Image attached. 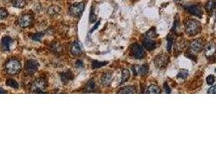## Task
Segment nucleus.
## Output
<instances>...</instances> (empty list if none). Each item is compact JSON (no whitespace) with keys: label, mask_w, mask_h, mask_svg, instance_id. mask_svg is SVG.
<instances>
[{"label":"nucleus","mask_w":216,"mask_h":163,"mask_svg":"<svg viewBox=\"0 0 216 163\" xmlns=\"http://www.w3.org/2000/svg\"><path fill=\"white\" fill-rule=\"evenodd\" d=\"M214 81H215V77L213 75H210L206 77V82H207L208 85H212L214 82Z\"/></svg>","instance_id":"31"},{"label":"nucleus","mask_w":216,"mask_h":163,"mask_svg":"<svg viewBox=\"0 0 216 163\" xmlns=\"http://www.w3.org/2000/svg\"><path fill=\"white\" fill-rule=\"evenodd\" d=\"M207 93H209V94H216V85L211 86V87L208 90Z\"/></svg>","instance_id":"33"},{"label":"nucleus","mask_w":216,"mask_h":163,"mask_svg":"<svg viewBox=\"0 0 216 163\" xmlns=\"http://www.w3.org/2000/svg\"><path fill=\"white\" fill-rule=\"evenodd\" d=\"M46 87H47V82L46 79L38 78L33 82L31 89H32V91L34 93H44Z\"/></svg>","instance_id":"3"},{"label":"nucleus","mask_w":216,"mask_h":163,"mask_svg":"<svg viewBox=\"0 0 216 163\" xmlns=\"http://www.w3.org/2000/svg\"><path fill=\"white\" fill-rule=\"evenodd\" d=\"M39 67L38 62L34 60V59H29L25 64V73L28 75H32L37 70Z\"/></svg>","instance_id":"7"},{"label":"nucleus","mask_w":216,"mask_h":163,"mask_svg":"<svg viewBox=\"0 0 216 163\" xmlns=\"http://www.w3.org/2000/svg\"><path fill=\"white\" fill-rule=\"evenodd\" d=\"M12 5L15 7L22 8L26 5V0H12Z\"/></svg>","instance_id":"19"},{"label":"nucleus","mask_w":216,"mask_h":163,"mask_svg":"<svg viewBox=\"0 0 216 163\" xmlns=\"http://www.w3.org/2000/svg\"><path fill=\"white\" fill-rule=\"evenodd\" d=\"M60 77H61L62 82H63V83L66 84V83H68L70 80L73 79L74 75H73L72 72H71L70 70H68V71H65V72H63V73H62L61 75H60Z\"/></svg>","instance_id":"14"},{"label":"nucleus","mask_w":216,"mask_h":163,"mask_svg":"<svg viewBox=\"0 0 216 163\" xmlns=\"http://www.w3.org/2000/svg\"><path fill=\"white\" fill-rule=\"evenodd\" d=\"M129 77H130V72H129L128 69H126V68L123 69L122 78H121V83H124L125 82H126L127 80L129 79Z\"/></svg>","instance_id":"22"},{"label":"nucleus","mask_w":216,"mask_h":163,"mask_svg":"<svg viewBox=\"0 0 216 163\" xmlns=\"http://www.w3.org/2000/svg\"><path fill=\"white\" fill-rule=\"evenodd\" d=\"M188 71L186 70V69H180V70L179 71V73H178V75H177V77H180V78H186V77H188Z\"/></svg>","instance_id":"26"},{"label":"nucleus","mask_w":216,"mask_h":163,"mask_svg":"<svg viewBox=\"0 0 216 163\" xmlns=\"http://www.w3.org/2000/svg\"><path fill=\"white\" fill-rule=\"evenodd\" d=\"M190 48H191V51H193V52L198 53L202 51L203 45L199 40H196L190 44Z\"/></svg>","instance_id":"13"},{"label":"nucleus","mask_w":216,"mask_h":163,"mask_svg":"<svg viewBox=\"0 0 216 163\" xmlns=\"http://www.w3.org/2000/svg\"><path fill=\"white\" fill-rule=\"evenodd\" d=\"M201 24L196 20H189L185 24V31L188 35H197L201 32Z\"/></svg>","instance_id":"1"},{"label":"nucleus","mask_w":216,"mask_h":163,"mask_svg":"<svg viewBox=\"0 0 216 163\" xmlns=\"http://www.w3.org/2000/svg\"><path fill=\"white\" fill-rule=\"evenodd\" d=\"M76 65H77V68H82V67H83V63H82V61H81V60H77Z\"/></svg>","instance_id":"35"},{"label":"nucleus","mask_w":216,"mask_h":163,"mask_svg":"<svg viewBox=\"0 0 216 163\" xmlns=\"http://www.w3.org/2000/svg\"><path fill=\"white\" fill-rule=\"evenodd\" d=\"M143 46L148 51H153L156 47V43L152 40V38L146 37V38L143 40Z\"/></svg>","instance_id":"12"},{"label":"nucleus","mask_w":216,"mask_h":163,"mask_svg":"<svg viewBox=\"0 0 216 163\" xmlns=\"http://www.w3.org/2000/svg\"><path fill=\"white\" fill-rule=\"evenodd\" d=\"M7 15H8V12L7 10L3 7H0V20H3L5 18H7Z\"/></svg>","instance_id":"27"},{"label":"nucleus","mask_w":216,"mask_h":163,"mask_svg":"<svg viewBox=\"0 0 216 163\" xmlns=\"http://www.w3.org/2000/svg\"><path fill=\"white\" fill-rule=\"evenodd\" d=\"M96 20H97V15H95V12H94V7H92L91 11H90V23H94L96 21Z\"/></svg>","instance_id":"28"},{"label":"nucleus","mask_w":216,"mask_h":163,"mask_svg":"<svg viewBox=\"0 0 216 163\" xmlns=\"http://www.w3.org/2000/svg\"><path fill=\"white\" fill-rule=\"evenodd\" d=\"M60 7L58 6H51L48 8V13L51 15H55L60 12Z\"/></svg>","instance_id":"21"},{"label":"nucleus","mask_w":216,"mask_h":163,"mask_svg":"<svg viewBox=\"0 0 216 163\" xmlns=\"http://www.w3.org/2000/svg\"><path fill=\"white\" fill-rule=\"evenodd\" d=\"M13 42V40L11 39L10 37H4L2 39L1 42V48L2 51H8L11 48V46Z\"/></svg>","instance_id":"11"},{"label":"nucleus","mask_w":216,"mask_h":163,"mask_svg":"<svg viewBox=\"0 0 216 163\" xmlns=\"http://www.w3.org/2000/svg\"><path fill=\"white\" fill-rule=\"evenodd\" d=\"M149 94H160L161 93V90L159 87V86H156V85H151V86H149L148 90L146 91Z\"/></svg>","instance_id":"18"},{"label":"nucleus","mask_w":216,"mask_h":163,"mask_svg":"<svg viewBox=\"0 0 216 163\" xmlns=\"http://www.w3.org/2000/svg\"><path fill=\"white\" fill-rule=\"evenodd\" d=\"M172 42H173L172 37V36L167 37V48L168 51H171V48H172Z\"/></svg>","instance_id":"30"},{"label":"nucleus","mask_w":216,"mask_h":163,"mask_svg":"<svg viewBox=\"0 0 216 163\" xmlns=\"http://www.w3.org/2000/svg\"><path fill=\"white\" fill-rule=\"evenodd\" d=\"M85 89L87 92H93L94 90H96V83L94 80H90L88 82L86 86H85Z\"/></svg>","instance_id":"17"},{"label":"nucleus","mask_w":216,"mask_h":163,"mask_svg":"<svg viewBox=\"0 0 216 163\" xmlns=\"http://www.w3.org/2000/svg\"><path fill=\"white\" fill-rule=\"evenodd\" d=\"M148 71H149V68L147 64H142V65H141V66L139 67V68H138V73H139L141 75L147 74Z\"/></svg>","instance_id":"23"},{"label":"nucleus","mask_w":216,"mask_h":163,"mask_svg":"<svg viewBox=\"0 0 216 163\" xmlns=\"http://www.w3.org/2000/svg\"><path fill=\"white\" fill-rule=\"evenodd\" d=\"M70 52L72 53L73 56H77L80 55L82 53V46L81 43L79 41H75L72 43L70 46Z\"/></svg>","instance_id":"9"},{"label":"nucleus","mask_w":216,"mask_h":163,"mask_svg":"<svg viewBox=\"0 0 216 163\" xmlns=\"http://www.w3.org/2000/svg\"><path fill=\"white\" fill-rule=\"evenodd\" d=\"M51 50L52 51H57V52H59V51H61V46H60V45L58 44V43H55V44L53 45L52 46H51Z\"/></svg>","instance_id":"32"},{"label":"nucleus","mask_w":216,"mask_h":163,"mask_svg":"<svg viewBox=\"0 0 216 163\" xmlns=\"http://www.w3.org/2000/svg\"><path fill=\"white\" fill-rule=\"evenodd\" d=\"M101 81H102V83H103L104 86H110V85H111V83H112V73H104V74L103 75V77H102V79H101Z\"/></svg>","instance_id":"15"},{"label":"nucleus","mask_w":216,"mask_h":163,"mask_svg":"<svg viewBox=\"0 0 216 163\" xmlns=\"http://www.w3.org/2000/svg\"><path fill=\"white\" fill-rule=\"evenodd\" d=\"M20 69H21V64L18 59H11L8 60L5 66V70L10 75L17 74Z\"/></svg>","instance_id":"2"},{"label":"nucleus","mask_w":216,"mask_h":163,"mask_svg":"<svg viewBox=\"0 0 216 163\" xmlns=\"http://www.w3.org/2000/svg\"><path fill=\"white\" fill-rule=\"evenodd\" d=\"M137 92L135 87L133 86H127L123 87L121 90L119 91V93H123V94H134V93Z\"/></svg>","instance_id":"16"},{"label":"nucleus","mask_w":216,"mask_h":163,"mask_svg":"<svg viewBox=\"0 0 216 163\" xmlns=\"http://www.w3.org/2000/svg\"><path fill=\"white\" fill-rule=\"evenodd\" d=\"M4 93H7V91L0 87V94H4Z\"/></svg>","instance_id":"37"},{"label":"nucleus","mask_w":216,"mask_h":163,"mask_svg":"<svg viewBox=\"0 0 216 163\" xmlns=\"http://www.w3.org/2000/svg\"><path fill=\"white\" fill-rule=\"evenodd\" d=\"M108 64L107 61H97V60H94L92 62V68L93 69H96V68H99L101 67L104 66L106 64Z\"/></svg>","instance_id":"20"},{"label":"nucleus","mask_w":216,"mask_h":163,"mask_svg":"<svg viewBox=\"0 0 216 163\" xmlns=\"http://www.w3.org/2000/svg\"><path fill=\"white\" fill-rule=\"evenodd\" d=\"M32 22H33V17H32V15H28V14L21 15L18 20L19 25L23 27V28H26V27L29 26L32 24Z\"/></svg>","instance_id":"8"},{"label":"nucleus","mask_w":216,"mask_h":163,"mask_svg":"<svg viewBox=\"0 0 216 163\" xmlns=\"http://www.w3.org/2000/svg\"><path fill=\"white\" fill-rule=\"evenodd\" d=\"M215 72H216V68H215Z\"/></svg>","instance_id":"39"},{"label":"nucleus","mask_w":216,"mask_h":163,"mask_svg":"<svg viewBox=\"0 0 216 163\" xmlns=\"http://www.w3.org/2000/svg\"><path fill=\"white\" fill-rule=\"evenodd\" d=\"M216 6V1L215 0H209L205 5V8L207 9L208 11H211L212 9L214 8Z\"/></svg>","instance_id":"24"},{"label":"nucleus","mask_w":216,"mask_h":163,"mask_svg":"<svg viewBox=\"0 0 216 163\" xmlns=\"http://www.w3.org/2000/svg\"><path fill=\"white\" fill-rule=\"evenodd\" d=\"M154 62H155V66L162 69L167 65L168 62H169V58L165 54H162V55H159L158 56H156Z\"/></svg>","instance_id":"4"},{"label":"nucleus","mask_w":216,"mask_h":163,"mask_svg":"<svg viewBox=\"0 0 216 163\" xmlns=\"http://www.w3.org/2000/svg\"><path fill=\"white\" fill-rule=\"evenodd\" d=\"M99 24H100V21H98V22H97V24H95V25H94V26L93 27V28H92L91 31H90V32H93V31H94V30H95V29H97V28H98V25H99Z\"/></svg>","instance_id":"36"},{"label":"nucleus","mask_w":216,"mask_h":163,"mask_svg":"<svg viewBox=\"0 0 216 163\" xmlns=\"http://www.w3.org/2000/svg\"><path fill=\"white\" fill-rule=\"evenodd\" d=\"M85 8V2H79L72 4L69 8L70 14L73 16H79L83 12Z\"/></svg>","instance_id":"6"},{"label":"nucleus","mask_w":216,"mask_h":163,"mask_svg":"<svg viewBox=\"0 0 216 163\" xmlns=\"http://www.w3.org/2000/svg\"><path fill=\"white\" fill-rule=\"evenodd\" d=\"M186 9L190 14H192L193 15H196V16H198V17H201V15H202V11H201V7L197 6V5L188 6V7H186Z\"/></svg>","instance_id":"10"},{"label":"nucleus","mask_w":216,"mask_h":163,"mask_svg":"<svg viewBox=\"0 0 216 163\" xmlns=\"http://www.w3.org/2000/svg\"><path fill=\"white\" fill-rule=\"evenodd\" d=\"M163 86H164V89H165V90H166L167 93H171L172 92V90H171V88L169 87V86H168L167 83H164L163 84Z\"/></svg>","instance_id":"34"},{"label":"nucleus","mask_w":216,"mask_h":163,"mask_svg":"<svg viewBox=\"0 0 216 163\" xmlns=\"http://www.w3.org/2000/svg\"><path fill=\"white\" fill-rule=\"evenodd\" d=\"M7 85L9 86H11L14 89H17L19 87V84L17 83V82H15L13 79H8L7 81Z\"/></svg>","instance_id":"25"},{"label":"nucleus","mask_w":216,"mask_h":163,"mask_svg":"<svg viewBox=\"0 0 216 163\" xmlns=\"http://www.w3.org/2000/svg\"><path fill=\"white\" fill-rule=\"evenodd\" d=\"M43 35L44 33H34V34H33L31 37H32L33 40H35V41H41L42 37H43Z\"/></svg>","instance_id":"29"},{"label":"nucleus","mask_w":216,"mask_h":163,"mask_svg":"<svg viewBox=\"0 0 216 163\" xmlns=\"http://www.w3.org/2000/svg\"><path fill=\"white\" fill-rule=\"evenodd\" d=\"M176 1H182V0H176Z\"/></svg>","instance_id":"38"},{"label":"nucleus","mask_w":216,"mask_h":163,"mask_svg":"<svg viewBox=\"0 0 216 163\" xmlns=\"http://www.w3.org/2000/svg\"><path fill=\"white\" fill-rule=\"evenodd\" d=\"M131 53L133 56L136 59H142L145 57L146 52H145L144 48L139 44H133L131 48Z\"/></svg>","instance_id":"5"}]
</instances>
